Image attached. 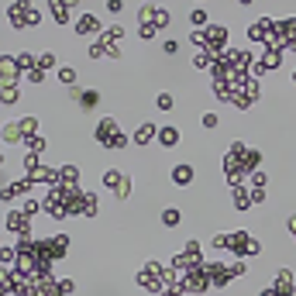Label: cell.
<instances>
[{
	"instance_id": "1",
	"label": "cell",
	"mask_w": 296,
	"mask_h": 296,
	"mask_svg": "<svg viewBox=\"0 0 296 296\" xmlns=\"http://www.w3.org/2000/svg\"><path fill=\"white\" fill-rule=\"evenodd\" d=\"M76 31H80V34H93V31H100V21H97L93 14H83V17L76 21Z\"/></svg>"
},
{
	"instance_id": "2",
	"label": "cell",
	"mask_w": 296,
	"mask_h": 296,
	"mask_svg": "<svg viewBox=\"0 0 296 296\" xmlns=\"http://www.w3.org/2000/svg\"><path fill=\"white\" fill-rule=\"evenodd\" d=\"M176 141H179V128H162V131H159V145H162V148H172Z\"/></svg>"
},
{
	"instance_id": "3",
	"label": "cell",
	"mask_w": 296,
	"mask_h": 296,
	"mask_svg": "<svg viewBox=\"0 0 296 296\" xmlns=\"http://www.w3.org/2000/svg\"><path fill=\"white\" fill-rule=\"evenodd\" d=\"M172 179H176V182H190V179H193V172H190V165H176V172H172Z\"/></svg>"
},
{
	"instance_id": "4",
	"label": "cell",
	"mask_w": 296,
	"mask_h": 296,
	"mask_svg": "<svg viewBox=\"0 0 296 296\" xmlns=\"http://www.w3.org/2000/svg\"><path fill=\"white\" fill-rule=\"evenodd\" d=\"M152 134H155V128H152V124H141V131L134 134V141H138V145H148V138H152Z\"/></svg>"
},
{
	"instance_id": "5",
	"label": "cell",
	"mask_w": 296,
	"mask_h": 296,
	"mask_svg": "<svg viewBox=\"0 0 296 296\" xmlns=\"http://www.w3.org/2000/svg\"><path fill=\"white\" fill-rule=\"evenodd\" d=\"M162 224H165V228H176V224H179V210H165V214H162Z\"/></svg>"
},
{
	"instance_id": "6",
	"label": "cell",
	"mask_w": 296,
	"mask_h": 296,
	"mask_svg": "<svg viewBox=\"0 0 296 296\" xmlns=\"http://www.w3.org/2000/svg\"><path fill=\"white\" fill-rule=\"evenodd\" d=\"M59 80H62V83H76V69L62 66V69H59Z\"/></svg>"
},
{
	"instance_id": "7",
	"label": "cell",
	"mask_w": 296,
	"mask_h": 296,
	"mask_svg": "<svg viewBox=\"0 0 296 296\" xmlns=\"http://www.w3.org/2000/svg\"><path fill=\"white\" fill-rule=\"evenodd\" d=\"M190 21H193V24H203V21H207V11H200V7H197V11L190 14Z\"/></svg>"
},
{
	"instance_id": "8",
	"label": "cell",
	"mask_w": 296,
	"mask_h": 296,
	"mask_svg": "<svg viewBox=\"0 0 296 296\" xmlns=\"http://www.w3.org/2000/svg\"><path fill=\"white\" fill-rule=\"evenodd\" d=\"M162 52H165V55H176V52H179V42H165Z\"/></svg>"
},
{
	"instance_id": "9",
	"label": "cell",
	"mask_w": 296,
	"mask_h": 296,
	"mask_svg": "<svg viewBox=\"0 0 296 296\" xmlns=\"http://www.w3.org/2000/svg\"><path fill=\"white\" fill-rule=\"evenodd\" d=\"M159 107H162V110H169V107H172V97H169V93H162V97H159Z\"/></svg>"
},
{
	"instance_id": "10",
	"label": "cell",
	"mask_w": 296,
	"mask_h": 296,
	"mask_svg": "<svg viewBox=\"0 0 296 296\" xmlns=\"http://www.w3.org/2000/svg\"><path fill=\"white\" fill-rule=\"evenodd\" d=\"M200 124H203V128H214V124H217V117H214V114H203V117H200Z\"/></svg>"
}]
</instances>
